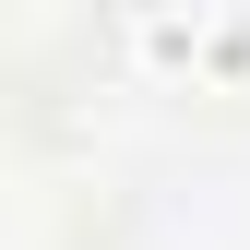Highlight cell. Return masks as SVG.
<instances>
[{
  "mask_svg": "<svg viewBox=\"0 0 250 250\" xmlns=\"http://www.w3.org/2000/svg\"><path fill=\"white\" fill-rule=\"evenodd\" d=\"M131 60L191 96H250V0H191V12H131Z\"/></svg>",
  "mask_w": 250,
  "mask_h": 250,
  "instance_id": "cell-1",
  "label": "cell"
}]
</instances>
